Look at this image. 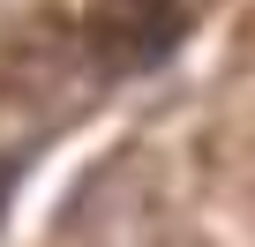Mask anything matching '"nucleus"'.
I'll return each mask as SVG.
<instances>
[{
  "label": "nucleus",
  "instance_id": "obj_1",
  "mask_svg": "<svg viewBox=\"0 0 255 247\" xmlns=\"http://www.w3.org/2000/svg\"><path fill=\"white\" fill-rule=\"evenodd\" d=\"M0 187H8V180H0Z\"/></svg>",
  "mask_w": 255,
  "mask_h": 247
}]
</instances>
